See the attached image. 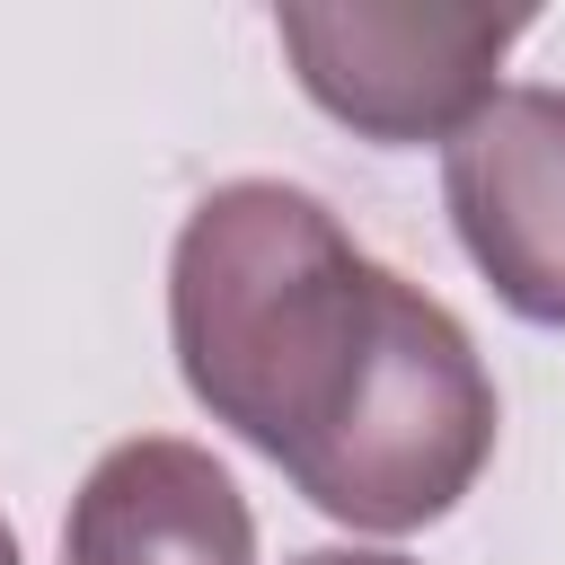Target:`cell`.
I'll list each match as a JSON object with an SVG mask.
<instances>
[{
    "label": "cell",
    "mask_w": 565,
    "mask_h": 565,
    "mask_svg": "<svg viewBox=\"0 0 565 565\" xmlns=\"http://www.w3.org/2000/svg\"><path fill=\"white\" fill-rule=\"evenodd\" d=\"M168 344L194 406L344 530H424L494 459L503 415L468 327L282 177L212 185L185 212Z\"/></svg>",
    "instance_id": "cell-1"
},
{
    "label": "cell",
    "mask_w": 565,
    "mask_h": 565,
    "mask_svg": "<svg viewBox=\"0 0 565 565\" xmlns=\"http://www.w3.org/2000/svg\"><path fill=\"white\" fill-rule=\"evenodd\" d=\"M521 9H459V0H291L274 9V35L300 71V88L353 124L362 141L415 150L450 141L486 97L503 53L521 44Z\"/></svg>",
    "instance_id": "cell-2"
},
{
    "label": "cell",
    "mask_w": 565,
    "mask_h": 565,
    "mask_svg": "<svg viewBox=\"0 0 565 565\" xmlns=\"http://www.w3.org/2000/svg\"><path fill=\"white\" fill-rule=\"evenodd\" d=\"M441 203L494 300L565 327V88H494L441 150Z\"/></svg>",
    "instance_id": "cell-3"
},
{
    "label": "cell",
    "mask_w": 565,
    "mask_h": 565,
    "mask_svg": "<svg viewBox=\"0 0 565 565\" xmlns=\"http://www.w3.org/2000/svg\"><path fill=\"white\" fill-rule=\"evenodd\" d=\"M62 565H256V512L212 450L141 433L79 477Z\"/></svg>",
    "instance_id": "cell-4"
},
{
    "label": "cell",
    "mask_w": 565,
    "mask_h": 565,
    "mask_svg": "<svg viewBox=\"0 0 565 565\" xmlns=\"http://www.w3.org/2000/svg\"><path fill=\"white\" fill-rule=\"evenodd\" d=\"M300 565H406V556H388V547H318Z\"/></svg>",
    "instance_id": "cell-5"
},
{
    "label": "cell",
    "mask_w": 565,
    "mask_h": 565,
    "mask_svg": "<svg viewBox=\"0 0 565 565\" xmlns=\"http://www.w3.org/2000/svg\"><path fill=\"white\" fill-rule=\"evenodd\" d=\"M0 565H18V530L9 521H0Z\"/></svg>",
    "instance_id": "cell-6"
}]
</instances>
